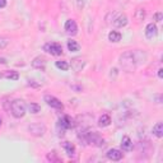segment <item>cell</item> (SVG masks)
Here are the masks:
<instances>
[{
  "instance_id": "1",
  "label": "cell",
  "mask_w": 163,
  "mask_h": 163,
  "mask_svg": "<svg viewBox=\"0 0 163 163\" xmlns=\"http://www.w3.org/2000/svg\"><path fill=\"white\" fill-rule=\"evenodd\" d=\"M120 68L125 73H134L139 64V57L136 51H125L124 54L120 55L118 59Z\"/></svg>"
},
{
  "instance_id": "2",
  "label": "cell",
  "mask_w": 163,
  "mask_h": 163,
  "mask_svg": "<svg viewBox=\"0 0 163 163\" xmlns=\"http://www.w3.org/2000/svg\"><path fill=\"white\" fill-rule=\"evenodd\" d=\"M78 138L87 145H93V147H102L103 145V138H102L97 131L91 130L89 128L82 129L78 131Z\"/></svg>"
},
{
  "instance_id": "3",
  "label": "cell",
  "mask_w": 163,
  "mask_h": 163,
  "mask_svg": "<svg viewBox=\"0 0 163 163\" xmlns=\"http://www.w3.org/2000/svg\"><path fill=\"white\" fill-rule=\"evenodd\" d=\"M26 105L22 99H14L12 101V106H10V113L15 118H22L26 115Z\"/></svg>"
},
{
  "instance_id": "4",
  "label": "cell",
  "mask_w": 163,
  "mask_h": 163,
  "mask_svg": "<svg viewBox=\"0 0 163 163\" xmlns=\"http://www.w3.org/2000/svg\"><path fill=\"white\" fill-rule=\"evenodd\" d=\"M28 131L31 135L38 138V136H42L46 133V126L42 122H33V124L28 125Z\"/></svg>"
},
{
  "instance_id": "5",
  "label": "cell",
  "mask_w": 163,
  "mask_h": 163,
  "mask_svg": "<svg viewBox=\"0 0 163 163\" xmlns=\"http://www.w3.org/2000/svg\"><path fill=\"white\" fill-rule=\"evenodd\" d=\"M45 102L51 107V108H55L57 111H63L64 110V105H63V102H61L59 98H56L55 96H51V94H46L44 97Z\"/></svg>"
},
{
  "instance_id": "6",
  "label": "cell",
  "mask_w": 163,
  "mask_h": 163,
  "mask_svg": "<svg viewBox=\"0 0 163 163\" xmlns=\"http://www.w3.org/2000/svg\"><path fill=\"white\" fill-rule=\"evenodd\" d=\"M59 128L64 129V130H68V129H73L76 126V122L73 117H70L69 115H64L63 117H61L59 120V124H57Z\"/></svg>"
},
{
  "instance_id": "7",
  "label": "cell",
  "mask_w": 163,
  "mask_h": 163,
  "mask_svg": "<svg viewBox=\"0 0 163 163\" xmlns=\"http://www.w3.org/2000/svg\"><path fill=\"white\" fill-rule=\"evenodd\" d=\"M44 50L54 56H60L63 55V47H61L60 44L57 42H47L45 46H44Z\"/></svg>"
},
{
  "instance_id": "8",
  "label": "cell",
  "mask_w": 163,
  "mask_h": 163,
  "mask_svg": "<svg viewBox=\"0 0 163 163\" xmlns=\"http://www.w3.org/2000/svg\"><path fill=\"white\" fill-rule=\"evenodd\" d=\"M64 29L68 34L70 36H75L78 33V26H76V22L74 19H68L65 24H64Z\"/></svg>"
},
{
  "instance_id": "9",
  "label": "cell",
  "mask_w": 163,
  "mask_h": 163,
  "mask_svg": "<svg viewBox=\"0 0 163 163\" xmlns=\"http://www.w3.org/2000/svg\"><path fill=\"white\" fill-rule=\"evenodd\" d=\"M32 68L37 70H45L46 69V59L44 56H36L32 60Z\"/></svg>"
},
{
  "instance_id": "10",
  "label": "cell",
  "mask_w": 163,
  "mask_h": 163,
  "mask_svg": "<svg viewBox=\"0 0 163 163\" xmlns=\"http://www.w3.org/2000/svg\"><path fill=\"white\" fill-rule=\"evenodd\" d=\"M157 34H158V28H157L155 23H149L145 27V37L148 39H153L154 37H157Z\"/></svg>"
},
{
  "instance_id": "11",
  "label": "cell",
  "mask_w": 163,
  "mask_h": 163,
  "mask_svg": "<svg viewBox=\"0 0 163 163\" xmlns=\"http://www.w3.org/2000/svg\"><path fill=\"white\" fill-rule=\"evenodd\" d=\"M128 23H129V19H128L126 14H120V15H117V17L113 19V26L117 27V28L125 27Z\"/></svg>"
},
{
  "instance_id": "12",
  "label": "cell",
  "mask_w": 163,
  "mask_h": 163,
  "mask_svg": "<svg viewBox=\"0 0 163 163\" xmlns=\"http://www.w3.org/2000/svg\"><path fill=\"white\" fill-rule=\"evenodd\" d=\"M106 155H107V158H108L110 160H113V162L121 160V159H122V157H124L122 152H121V150H118V149H110V150L106 153Z\"/></svg>"
},
{
  "instance_id": "13",
  "label": "cell",
  "mask_w": 163,
  "mask_h": 163,
  "mask_svg": "<svg viewBox=\"0 0 163 163\" xmlns=\"http://www.w3.org/2000/svg\"><path fill=\"white\" fill-rule=\"evenodd\" d=\"M121 148H122V150H125V152H131L133 150V148H134V144H133V141H131V139L129 138V136H122V139H121Z\"/></svg>"
},
{
  "instance_id": "14",
  "label": "cell",
  "mask_w": 163,
  "mask_h": 163,
  "mask_svg": "<svg viewBox=\"0 0 163 163\" xmlns=\"http://www.w3.org/2000/svg\"><path fill=\"white\" fill-rule=\"evenodd\" d=\"M70 66H71V69H73L74 71H76V73H78V71H82V70H83V68L86 66V61L82 60V59H73Z\"/></svg>"
},
{
  "instance_id": "15",
  "label": "cell",
  "mask_w": 163,
  "mask_h": 163,
  "mask_svg": "<svg viewBox=\"0 0 163 163\" xmlns=\"http://www.w3.org/2000/svg\"><path fill=\"white\" fill-rule=\"evenodd\" d=\"M111 122H112L111 116H110L108 113H105V115H102V116L98 118V126H99V128H107V126L111 125Z\"/></svg>"
},
{
  "instance_id": "16",
  "label": "cell",
  "mask_w": 163,
  "mask_h": 163,
  "mask_svg": "<svg viewBox=\"0 0 163 163\" xmlns=\"http://www.w3.org/2000/svg\"><path fill=\"white\" fill-rule=\"evenodd\" d=\"M63 147H64V149H65V152H66V154H68L69 157H74V155H75L76 149H75V145L73 144V143H70V141H64V143H63Z\"/></svg>"
},
{
  "instance_id": "17",
  "label": "cell",
  "mask_w": 163,
  "mask_h": 163,
  "mask_svg": "<svg viewBox=\"0 0 163 163\" xmlns=\"http://www.w3.org/2000/svg\"><path fill=\"white\" fill-rule=\"evenodd\" d=\"M121 33L118 32V31H111L110 33H108V41L110 42H113V44H116V42H120L121 41Z\"/></svg>"
},
{
  "instance_id": "18",
  "label": "cell",
  "mask_w": 163,
  "mask_h": 163,
  "mask_svg": "<svg viewBox=\"0 0 163 163\" xmlns=\"http://www.w3.org/2000/svg\"><path fill=\"white\" fill-rule=\"evenodd\" d=\"M153 135H155L158 139H160L163 136V124L162 122H157V124L153 126Z\"/></svg>"
},
{
  "instance_id": "19",
  "label": "cell",
  "mask_w": 163,
  "mask_h": 163,
  "mask_svg": "<svg viewBox=\"0 0 163 163\" xmlns=\"http://www.w3.org/2000/svg\"><path fill=\"white\" fill-rule=\"evenodd\" d=\"M68 50L70 51V52H78L79 50H80V46H79V44L76 42V41H74V39H68Z\"/></svg>"
},
{
  "instance_id": "20",
  "label": "cell",
  "mask_w": 163,
  "mask_h": 163,
  "mask_svg": "<svg viewBox=\"0 0 163 163\" xmlns=\"http://www.w3.org/2000/svg\"><path fill=\"white\" fill-rule=\"evenodd\" d=\"M55 66H56L57 69H60V70H63V71H66V70H69V68H70L69 63H68V61H64V60L56 61V63H55Z\"/></svg>"
},
{
  "instance_id": "21",
  "label": "cell",
  "mask_w": 163,
  "mask_h": 163,
  "mask_svg": "<svg viewBox=\"0 0 163 163\" xmlns=\"http://www.w3.org/2000/svg\"><path fill=\"white\" fill-rule=\"evenodd\" d=\"M4 78L10 79V80H18L19 79V74L15 70H8V71L4 73Z\"/></svg>"
},
{
  "instance_id": "22",
  "label": "cell",
  "mask_w": 163,
  "mask_h": 163,
  "mask_svg": "<svg viewBox=\"0 0 163 163\" xmlns=\"http://www.w3.org/2000/svg\"><path fill=\"white\" fill-rule=\"evenodd\" d=\"M27 108H28V111H29L31 113H33V115H37V113L41 111V106H39L38 103H34V102H31V103L27 106Z\"/></svg>"
},
{
  "instance_id": "23",
  "label": "cell",
  "mask_w": 163,
  "mask_h": 163,
  "mask_svg": "<svg viewBox=\"0 0 163 163\" xmlns=\"http://www.w3.org/2000/svg\"><path fill=\"white\" fill-rule=\"evenodd\" d=\"M135 19H136V22H141V20H144V18H145V9H141V8H139L136 12H135Z\"/></svg>"
},
{
  "instance_id": "24",
  "label": "cell",
  "mask_w": 163,
  "mask_h": 163,
  "mask_svg": "<svg viewBox=\"0 0 163 163\" xmlns=\"http://www.w3.org/2000/svg\"><path fill=\"white\" fill-rule=\"evenodd\" d=\"M47 159H49V160H51V162H60V160H61V159L57 157V154H56L55 152L49 153V154H47Z\"/></svg>"
},
{
  "instance_id": "25",
  "label": "cell",
  "mask_w": 163,
  "mask_h": 163,
  "mask_svg": "<svg viewBox=\"0 0 163 163\" xmlns=\"http://www.w3.org/2000/svg\"><path fill=\"white\" fill-rule=\"evenodd\" d=\"M10 106H12V102L8 101V98H4V101H3V107H4V110L8 111V112H10Z\"/></svg>"
},
{
  "instance_id": "26",
  "label": "cell",
  "mask_w": 163,
  "mask_h": 163,
  "mask_svg": "<svg viewBox=\"0 0 163 163\" xmlns=\"http://www.w3.org/2000/svg\"><path fill=\"white\" fill-rule=\"evenodd\" d=\"M9 44V39L8 38H3V37H0V50H3L8 46Z\"/></svg>"
},
{
  "instance_id": "27",
  "label": "cell",
  "mask_w": 163,
  "mask_h": 163,
  "mask_svg": "<svg viewBox=\"0 0 163 163\" xmlns=\"http://www.w3.org/2000/svg\"><path fill=\"white\" fill-rule=\"evenodd\" d=\"M162 19H163V13H162V12H157V13L153 15V20H154V22H160Z\"/></svg>"
},
{
  "instance_id": "28",
  "label": "cell",
  "mask_w": 163,
  "mask_h": 163,
  "mask_svg": "<svg viewBox=\"0 0 163 163\" xmlns=\"http://www.w3.org/2000/svg\"><path fill=\"white\" fill-rule=\"evenodd\" d=\"M75 3H76L78 9H82V8L84 7V0H75Z\"/></svg>"
},
{
  "instance_id": "29",
  "label": "cell",
  "mask_w": 163,
  "mask_h": 163,
  "mask_svg": "<svg viewBox=\"0 0 163 163\" xmlns=\"http://www.w3.org/2000/svg\"><path fill=\"white\" fill-rule=\"evenodd\" d=\"M28 86H32L34 88H39V84H37L34 80H28Z\"/></svg>"
},
{
  "instance_id": "30",
  "label": "cell",
  "mask_w": 163,
  "mask_h": 163,
  "mask_svg": "<svg viewBox=\"0 0 163 163\" xmlns=\"http://www.w3.org/2000/svg\"><path fill=\"white\" fill-rule=\"evenodd\" d=\"M7 7V0H0V8H5Z\"/></svg>"
},
{
  "instance_id": "31",
  "label": "cell",
  "mask_w": 163,
  "mask_h": 163,
  "mask_svg": "<svg viewBox=\"0 0 163 163\" xmlns=\"http://www.w3.org/2000/svg\"><path fill=\"white\" fill-rule=\"evenodd\" d=\"M158 76H159L160 79L163 78V69H162V68H160V69H158Z\"/></svg>"
},
{
  "instance_id": "32",
  "label": "cell",
  "mask_w": 163,
  "mask_h": 163,
  "mask_svg": "<svg viewBox=\"0 0 163 163\" xmlns=\"http://www.w3.org/2000/svg\"><path fill=\"white\" fill-rule=\"evenodd\" d=\"M0 64H7V60L4 57H0Z\"/></svg>"
},
{
  "instance_id": "33",
  "label": "cell",
  "mask_w": 163,
  "mask_h": 163,
  "mask_svg": "<svg viewBox=\"0 0 163 163\" xmlns=\"http://www.w3.org/2000/svg\"><path fill=\"white\" fill-rule=\"evenodd\" d=\"M2 124H3V121H2V118H0V126H2Z\"/></svg>"
},
{
  "instance_id": "34",
  "label": "cell",
  "mask_w": 163,
  "mask_h": 163,
  "mask_svg": "<svg viewBox=\"0 0 163 163\" xmlns=\"http://www.w3.org/2000/svg\"><path fill=\"white\" fill-rule=\"evenodd\" d=\"M0 78H2V74H0Z\"/></svg>"
}]
</instances>
